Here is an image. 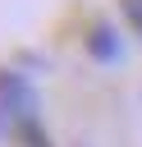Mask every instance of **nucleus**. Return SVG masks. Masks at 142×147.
Wrapping results in <instances>:
<instances>
[{"label": "nucleus", "instance_id": "1", "mask_svg": "<svg viewBox=\"0 0 142 147\" xmlns=\"http://www.w3.org/2000/svg\"><path fill=\"white\" fill-rule=\"evenodd\" d=\"M37 119V92L23 74L0 69V138H18V129Z\"/></svg>", "mask_w": 142, "mask_h": 147}, {"label": "nucleus", "instance_id": "2", "mask_svg": "<svg viewBox=\"0 0 142 147\" xmlns=\"http://www.w3.org/2000/svg\"><path fill=\"white\" fill-rule=\"evenodd\" d=\"M87 51H92V60H101V64H115V60L124 55V41H119V32H115L110 23H96V28L87 32Z\"/></svg>", "mask_w": 142, "mask_h": 147}, {"label": "nucleus", "instance_id": "3", "mask_svg": "<svg viewBox=\"0 0 142 147\" xmlns=\"http://www.w3.org/2000/svg\"><path fill=\"white\" fill-rule=\"evenodd\" d=\"M18 142H23V147H50V138H46L41 119H27V124L18 129Z\"/></svg>", "mask_w": 142, "mask_h": 147}, {"label": "nucleus", "instance_id": "4", "mask_svg": "<svg viewBox=\"0 0 142 147\" xmlns=\"http://www.w3.org/2000/svg\"><path fill=\"white\" fill-rule=\"evenodd\" d=\"M119 9H124V18H128V28L142 32V0H119Z\"/></svg>", "mask_w": 142, "mask_h": 147}]
</instances>
